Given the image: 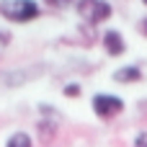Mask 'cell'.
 I'll list each match as a JSON object with an SVG mask.
<instances>
[{
  "mask_svg": "<svg viewBox=\"0 0 147 147\" xmlns=\"http://www.w3.org/2000/svg\"><path fill=\"white\" fill-rule=\"evenodd\" d=\"M90 106H93V114L98 119H116L119 114H124V101L119 96H111V93H96Z\"/></svg>",
  "mask_w": 147,
  "mask_h": 147,
  "instance_id": "3957f363",
  "label": "cell"
},
{
  "mask_svg": "<svg viewBox=\"0 0 147 147\" xmlns=\"http://www.w3.org/2000/svg\"><path fill=\"white\" fill-rule=\"evenodd\" d=\"M137 31H140V34H142V36L147 39V16L142 18V21H140V23H137Z\"/></svg>",
  "mask_w": 147,
  "mask_h": 147,
  "instance_id": "7c38bea8",
  "label": "cell"
},
{
  "mask_svg": "<svg viewBox=\"0 0 147 147\" xmlns=\"http://www.w3.org/2000/svg\"><path fill=\"white\" fill-rule=\"evenodd\" d=\"M44 3H47L49 8H67L72 0H44Z\"/></svg>",
  "mask_w": 147,
  "mask_h": 147,
  "instance_id": "30bf717a",
  "label": "cell"
},
{
  "mask_svg": "<svg viewBox=\"0 0 147 147\" xmlns=\"http://www.w3.org/2000/svg\"><path fill=\"white\" fill-rule=\"evenodd\" d=\"M10 39H13V36H10V31H3V28H0V54H3V52L8 49Z\"/></svg>",
  "mask_w": 147,
  "mask_h": 147,
  "instance_id": "9c48e42d",
  "label": "cell"
},
{
  "mask_svg": "<svg viewBox=\"0 0 147 147\" xmlns=\"http://www.w3.org/2000/svg\"><path fill=\"white\" fill-rule=\"evenodd\" d=\"M145 75H142V70L137 67V65H124V67H119L116 72H114V80L116 83H140Z\"/></svg>",
  "mask_w": 147,
  "mask_h": 147,
  "instance_id": "5b68a950",
  "label": "cell"
},
{
  "mask_svg": "<svg viewBox=\"0 0 147 147\" xmlns=\"http://www.w3.org/2000/svg\"><path fill=\"white\" fill-rule=\"evenodd\" d=\"M111 5L106 0H78V16L88 23V26H98L103 21L111 18Z\"/></svg>",
  "mask_w": 147,
  "mask_h": 147,
  "instance_id": "7a4b0ae2",
  "label": "cell"
},
{
  "mask_svg": "<svg viewBox=\"0 0 147 147\" xmlns=\"http://www.w3.org/2000/svg\"><path fill=\"white\" fill-rule=\"evenodd\" d=\"M65 96H67V98H78V96H80V85H78V83L65 85Z\"/></svg>",
  "mask_w": 147,
  "mask_h": 147,
  "instance_id": "ba28073f",
  "label": "cell"
},
{
  "mask_svg": "<svg viewBox=\"0 0 147 147\" xmlns=\"http://www.w3.org/2000/svg\"><path fill=\"white\" fill-rule=\"evenodd\" d=\"M0 16L10 23H28V21H36L41 16V8L36 0H3Z\"/></svg>",
  "mask_w": 147,
  "mask_h": 147,
  "instance_id": "6da1fadb",
  "label": "cell"
},
{
  "mask_svg": "<svg viewBox=\"0 0 147 147\" xmlns=\"http://www.w3.org/2000/svg\"><path fill=\"white\" fill-rule=\"evenodd\" d=\"M134 147H147V132H140L134 137Z\"/></svg>",
  "mask_w": 147,
  "mask_h": 147,
  "instance_id": "8fae6325",
  "label": "cell"
},
{
  "mask_svg": "<svg viewBox=\"0 0 147 147\" xmlns=\"http://www.w3.org/2000/svg\"><path fill=\"white\" fill-rule=\"evenodd\" d=\"M5 147H34V142H31V137H28L26 132H13V134L8 137Z\"/></svg>",
  "mask_w": 147,
  "mask_h": 147,
  "instance_id": "8992f818",
  "label": "cell"
},
{
  "mask_svg": "<svg viewBox=\"0 0 147 147\" xmlns=\"http://www.w3.org/2000/svg\"><path fill=\"white\" fill-rule=\"evenodd\" d=\"M39 132H41V140H44V142H49V140L57 134V121H47V119H44V121H39Z\"/></svg>",
  "mask_w": 147,
  "mask_h": 147,
  "instance_id": "52a82bcc",
  "label": "cell"
},
{
  "mask_svg": "<svg viewBox=\"0 0 147 147\" xmlns=\"http://www.w3.org/2000/svg\"><path fill=\"white\" fill-rule=\"evenodd\" d=\"M101 41H103V49H106L111 57H121V54L127 52V41H124L121 31H116V28H109Z\"/></svg>",
  "mask_w": 147,
  "mask_h": 147,
  "instance_id": "277c9868",
  "label": "cell"
},
{
  "mask_svg": "<svg viewBox=\"0 0 147 147\" xmlns=\"http://www.w3.org/2000/svg\"><path fill=\"white\" fill-rule=\"evenodd\" d=\"M142 3H145V5H147V0H142Z\"/></svg>",
  "mask_w": 147,
  "mask_h": 147,
  "instance_id": "4fadbf2b",
  "label": "cell"
}]
</instances>
